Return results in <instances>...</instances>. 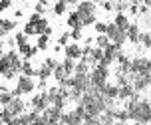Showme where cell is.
<instances>
[{"mask_svg":"<svg viewBox=\"0 0 151 125\" xmlns=\"http://www.w3.org/2000/svg\"><path fill=\"white\" fill-rule=\"evenodd\" d=\"M113 103H115L113 99H106L104 96H99L98 91L90 89V91H86V93L80 97L78 105H82V107H83L86 117H99L106 109H115Z\"/></svg>","mask_w":151,"mask_h":125,"instance_id":"cell-1","label":"cell"},{"mask_svg":"<svg viewBox=\"0 0 151 125\" xmlns=\"http://www.w3.org/2000/svg\"><path fill=\"white\" fill-rule=\"evenodd\" d=\"M125 109L129 113V121H135V123H141V125L151 123V101L149 99H141L137 91L127 99Z\"/></svg>","mask_w":151,"mask_h":125,"instance_id":"cell-2","label":"cell"},{"mask_svg":"<svg viewBox=\"0 0 151 125\" xmlns=\"http://www.w3.org/2000/svg\"><path fill=\"white\" fill-rule=\"evenodd\" d=\"M20 68H22V56L16 50L6 52L0 58V75L4 80H14L16 75L20 74Z\"/></svg>","mask_w":151,"mask_h":125,"instance_id":"cell-3","label":"cell"},{"mask_svg":"<svg viewBox=\"0 0 151 125\" xmlns=\"http://www.w3.org/2000/svg\"><path fill=\"white\" fill-rule=\"evenodd\" d=\"M76 12L80 16V20H82V26H93V24L98 22V6L90 2V0H82V2H78V8H76Z\"/></svg>","mask_w":151,"mask_h":125,"instance_id":"cell-4","label":"cell"},{"mask_svg":"<svg viewBox=\"0 0 151 125\" xmlns=\"http://www.w3.org/2000/svg\"><path fill=\"white\" fill-rule=\"evenodd\" d=\"M109 80V68H104V66H93L90 70V85L93 91H101V88L107 83Z\"/></svg>","mask_w":151,"mask_h":125,"instance_id":"cell-5","label":"cell"},{"mask_svg":"<svg viewBox=\"0 0 151 125\" xmlns=\"http://www.w3.org/2000/svg\"><path fill=\"white\" fill-rule=\"evenodd\" d=\"M24 107H26V103H24L20 97H14V99L8 103V105H4V107L0 109V121L6 125L12 117H16V115H22V113H24Z\"/></svg>","mask_w":151,"mask_h":125,"instance_id":"cell-6","label":"cell"},{"mask_svg":"<svg viewBox=\"0 0 151 125\" xmlns=\"http://www.w3.org/2000/svg\"><path fill=\"white\" fill-rule=\"evenodd\" d=\"M86 113H83L82 105H76L72 111H64L60 119V125H83Z\"/></svg>","mask_w":151,"mask_h":125,"instance_id":"cell-7","label":"cell"},{"mask_svg":"<svg viewBox=\"0 0 151 125\" xmlns=\"http://www.w3.org/2000/svg\"><path fill=\"white\" fill-rule=\"evenodd\" d=\"M36 89V81L34 78H28V75H20L18 81H16V88H14V97H20V96H26V93H32Z\"/></svg>","mask_w":151,"mask_h":125,"instance_id":"cell-8","label":"cell"},{"mask_svg":"<svg viewBox=\"0 0 151 125\" xmlns=\"http://www.w3.org/2000/svg\"><path fill=\"white\" fill-rule=\"evenodd\" d=\"M106 36H107V40L111 42V44H115L117 48H121V46L127 42V38H125V32H121L117 26L113 22H109L107 24V30H106Z\"/></svg>","mask_w":151,"mask_h":125,"instance_id":"cell-9","label":"cell"},{"mask_svg":"<svg viewBox=\"0 0 151 125\" xmlns=\"http://www.w3.org/2000/svg\"><path fill=\"white\" fill-rule=\"evenodd\" d=\"M119 50H121V48H117L115 44H109V46L106 48V50H104V60L99 62L98 66L109 68L111 64H115V58H117V54H119Z\"/></svg>","mask_w":151,"mask_h":125,"instance_id":"cell-10","label":"cell"},{"mask_svg":"<svg viewBox=\"0 0 151 125\" xmlns=\"http://www.w3.org/2000/svg\"><path fill=\"white\" fill-rule=\"evenodd\" d=\"M32 107H34V111H38V113H42V111H46L48 107H50V99H48V93L46 91H40V93H36V96L32 97Z\"/></svg>","mask_w":151,"mask_h":125,"instance_id":"cell-11","label":"cell"},{"mask_svg":"<svg viewBox=\"0 0 151 125\" xmlns=\"http://www.w3.org/2000/svg\"><path fill=\"white\" fill-rule=\"evenodd\" d=\"M62 113H64V109H58V107H54V105H50L46 111H42L40 115L48 121V125H60V119H62Z\"/></svg>","mask_w":151,"mask_h":125,"instance_id":"cell-12","label":"cell"},{"mask_svg":"<svg viewBox=\"0 0 151 125\" xmlns=\"http://www.w3.org/2000/svg\"><path fill=\"white\" fill-rule=\"evenodd\" d=\"M131 85L137 93L143 91L151 85V74H141V75H131Z\"/></svg>","mask_w":151,"mask_h":125,"instance_id":"cell-13","label":"cell"},{"mask_svg":"<svg viewBox=\"0 0 151 125\" xmlns=\"http://www.w3.org/2000/svg\"><path fill=\"white\" fill-rule=\"evenodd\" d=\"M64 54H66V58L70 60H82V46L80 44H68L64 46Z\"/></svg>","mask_w":151,"mask_h":125,"instance_id":"cell-14","label":"cell"},{"mask_svg":"<svg viewBox=\"0 0 151 125\" xmlns=\"http://www.w3.org/2000/svg\"><path fill=\"white\" fill-rule=\"evenodd\" d=\"M117 93H119V88H117L115 83H109V81H107L106 85L101 88V91H99V96H104L106 99H113V101L117 99Z\"/></svg>","mask_w":151,"mask_h":125,"instance_id":"cell-15","label":"cell"},{"mask_svg":"<svg viewBox=\"0 0 151 125\" xmlns=\"http://www.w3.org/2000/svg\"><path fill=\"white\" fill-rule=\"evenodd\" d=\"M113 24L121 30V32H125V30L131 26V20H129V16L125 12H115V18H113Z\"/></svg>","mask_w":151,"mask_h":125,"instance_id":"cell-16","label":"cell"},{"mask_svg":"<svg viewBox=\"0 0 151 125\" xmlns=\"http://www.w3.org/2000/svg\"><path fill=\"white\" fill-rule=\"evenodd\" d=\"M139 36H141V32H139V26H137V24H131V26L125 30V38H127L131 44H139Z\"/></svg>","mask_w":151,"mask_h":125,"instance_id":"cell-17","label":"cell"},{"mask_svg":"<svg viewBox=\"0 0 151 125\" xmlns=\"http://www.w3.org/2000/svg\"><path fill=\"white\" fill-rule=\"evenodd\" d=\"M16 28L14 20H8V18H0V38H4L6 34H10Z\"/></svg>","mask_w":151,"mask_h":125,"instance_id":"cell-18","label":"cell"},{"mask_svg":"<svg viewBox=\"0 0 151 125\" xmlns=\"http://www.w3.org/2000/svg\"><path fill=\"white\" fill-rule=\"evenodd\" d=\"M52 68L50 66H46V64H42L40 68H36V75L40 78V81H48L50 78H52Z\"/></svg>","mask_w":151,"mask_h":125,"instance_id":"cell-19","label":"cell"},{"mask_svg":"<svg viewBox=\"0 0 151 125\" xmlns=\"http://www.w3.org/2000/svg\"><path fill=\"white\" fill-rule=\"evenodd\" d=\"M68 28H72V30H76V28H82L83 30V26H82V20H80V16H78V12H68Z\"/></svg>","mask_w":151,"mask_h":125,"instance_id":"cell-20","label":"cell"},{"mask_svg":"<svg viewBox=\"0 0 151 125\" xmlns=\"http://www.w3.org/2000/svg\"><path fill=\"white\" fill-rule=\"evenodd\" d=\"M135 93V89H133V85L131 83H127V85H119V93H117V99H125L127 101L129 97Z\"/></svg>","mask_w":151,"mask_h":125,"instance_id":"cell-21","label":"cell"},{"mask_svg":"<svg viewBox=\"0 0 151 125\" xmlns=\"http://www.w3.org/2000/svg\"><path fill=\"white\" fill-rule=\"evenodd\" d=\"M20 75H28V78H34V75H36V68L30 64V60H24V62H22Z\"/></svg>","mask_w":151,"mask_h":125,"instance_id":"cell-22","label":"cell"},{"mask_svg":"<svg viewBox=\"0 0 151 125\" xmlns=\"http://www.w3.org/2000/svg\"><path fill=\"white\" fill-rule=\"evenodd\" d=\"M52 78H54L56 81H58V83H60V81H64L66 78H70V75L66 74V70L62 68V64H58V66L54 68V72H52Z\"/></svg>","mask_w":151,"mask_h":125,"instance_id":"cell-23","label":"cell"},{"mask_svg":"<svg viewBox=\"0 0 151 125\" xmlns=\"http://www.w3.org/2000/svg\"><path fill=\"white\" fill-rule=\"evenodd\" d=\"M113 111H115V109H106L101 115H99V121H101V125H113V121H115V117H113Z\"/></svg>","mask_w":151,"mask_h":125,"instance_id":"cell-24","label":"cell"},{"mask_svg":"<svg viewBox=\"0 0 151 125\" xmlns=\"http://www.w3.org/2000/svg\"><path fill=\"white\" fill-rule=\"evenodd\" d=\"M93 44H96V48H99V50H106L111 42L107 40L106 34H98V36H96V40H93Z\"/></svg>","mask_w":151,"mask_h":125,"instance_id":"cell-25","label":"cell"},{"mask_svg":"<svg viewBox=\"0 0 151 125\" xmlns=\"http://www.w3.org/2000/svg\"><path fill=\"white\" fill-rule=\"evenodd\" d=\"M90 64L86 62V60H80L78 64H76V68H74V74H90Z\"/></svg>","mask_w":151,"mask_h":125,"instance_id":"cell-26","label":"cell"},{"mask_svg":"<svg viewBox=\"0 0 151 125\" xmlns=\"http://www.w3.org/2000/svg\"><path fill=\"white\" fill-rule=\"evenodd\" d=\"M68 12V4H66V0H58L56 4H54V14L56 16H64Z\"/></svg>","mask_w":151,"mask_h":125,"instance_id":"cell-27","label":"cell"},{"mask_svg":"<svg viewBox=\"0 0 151 125\" xmlns=\"http://www.w3.org/2000/svg\"><path fill=\"white\" fill-rule=\"evenodd\" d=\"M113 117H115V121L127 123V121H129V113H127V109L123 107V109H115V111H113Z\"/></svg>","mask_w":151,"mask_h":125,"instance_id":"cell-28","label":"cell"},{"mask_svg":"<svg viewBox=\"0 0 151 125\" xmlns=\"http://www.w3.org/2000/svg\"><path fill=\"white\" fill-rule=\"evenodd\" d=\"M48 46H50V36H38V40H36V48H38V52L40 50H48Z\"/></svg>","mask_w":151,"mask_h":125,"instance_id":"cell-29","label":"cell"},{"mask_svg":"<svg viewBox=\"0 0 151 125\" xmlns=\"http://www.w3.org/2000/svg\"><path fill=\"white\" fill-rule=\"evenodd\" d=\"M12 99H14V93H12V91H8V89L0 91V105H2V107H4V105H8Z\"/></svg>","mask_w":151,"mask_h":125,"instance_id":"cell-30","label":"cell"},{"mask_svg":"<svg viewBox=\"0 0 151 125\" xmlns=\"http://www.w3.org/2000/svg\"><path fill=\"white\" fill-rule=\"evenodd\" d=\"M139 44L151 50V32H141V36H139Z\"/></svg>","mask_w":151,"mask_h":125,"instance_id":"cell-31","label":"cell"},{"mask_svg":"<svg viewBox=\"0 0 151 125\" xmlns=\"http://www.w3.org/2000/svg\"><path fill=\"white\" fill-rule=\"evenodd\" d=\"M62 68L66 70V74H68V75H72V74H74V68H76V62H74V60H70V58H64Z\"/></svg>","mask_w":151,"mask_h":125,"instance_id":"cell-32","label":"cell"},{"mask_svg":"<svg viewBox=\"0 0 151 125\" xmlns=\"http://www.w3.org/2000/svg\"><path fill=\"white\" fill-rule=\"evenodd\" d=\"M70 38H72V40H76V42H80V40L83 38V30H82V28L72 30V32H70Z\"/></svg>","mask_w":151,"mask_h":125,"instance_id":"cell-33","label":"cell"},{"mask_svg":"<svg viewBox=\"0 0 151 125\" xmlns=\"http://www.w3.org/2000/svg\"><path fill=\"white\" fill-rule=\"evenodd\" d=\"M26 36H36V28H34V24L32 22H26V26H24V30H22Z\"/></svg>","mask_w":151,"mask_h":125,"instance_id":"cell-34","label":"cell"},{"mask_svg":"<svg viewBox=\"0 0 151 125\" xmlns=\"http://www.w3.org/2000/svg\"><path fill=\"white\" fill-rule=\"evenodd\" d=\"M93 30H96V34H106L107 24L106 22H96V24H93Z\"/></svg>","mask_w":151,"mask_h":125,"instance_id":"cell-35","label":"cell"},{"mask_svg":"<svg viewBox=\"0 0 151 125\" xmlns=\"http://www.w3.org/2000/svg\"><path fill=\"white\" fill-rule=\"evenodd\" d=\"M14 42H16V46L26 44V42H28V36H26L24 32H18V34H16V38H14Z\"/></svg>","mask_w":151,"mask_h":125,"instance_id":"cell-36","label":"cell"},{"mask_svg":"<svg viewBox=\"0 0 151 125\" xmlns=\"http://www.w3.org/2000/svg\"><path fill=\"white\" fill-rule=\"evenodd\" d=\"M83 125H101V121H99V117H86Z\"/></svg>","mask_w":151,"mask_h":125,"instance_id":"cell-37","label":"cell"},{"mask_svg":"<svg viewBox=\"0 0 151 125\" xmlns=\"http://www.w3.org/2000/svg\"><path fill=\"white\" fill-rule=\"evenodd\" d=\"M68 40H70V32H66V34H62L60 36V40H58V46H68Z\"/></svg>","mask_w":151,"mask_h":125,"instance_id":"cell-38","label":"cell"},{"mask_svg":"<svg viewBox=\"0 0 151 125\" xmlns=\"http://www.w3.org/2000/svg\"><path fill=\"white\" fill-rule=\"evenodd\" d=\"M99 4H101L104 10H107V12H111V10H113V2H111V0H101Z\"/></svg>","mask_w":151,"mask_h":125,"instance_id":"cell-39","label":"cell"},{"mask_svg":"<svg viewBox=\"0 0 151 125\" xmlns=\"http://www.w3.org/2000/svg\"><path fill=\"white\" fill-rule=\"evenodd\" d=\"M12 6V0H0V12H4Z\"/></svg>","mask_w":151,"mask_h":125,"instance_id":"cell-40","label":"cell"},{"mask_svg":"<svg viewBox=\"0 0 151 125\" xmlns=\"http://www.w3.org/2000/svg\"><path fill=\"white\" fill-rule=\"evenodd\" d=\"M44 10H46V0H40L36 4V14H42Z\"/></svg>","mask_w":151,"mask_h":125,"instance_id":"cell-41","label":"cell"},{"mask_svg":"<svg viewBox=\"0 0 151 125\" xmlns=\"http://www.w3.org/2000/svg\"><path fill=\"white\" fill-rule=\"evenodd\" d=\"M44 64H46V66H50V68H52V70H54V68H56V66H58V62H56V60H54V58H46V60H44Z\"/></svg>","mask_w":151,"mask_h":125,"instance_id":"cell-42","label":"cell"},{"mask_svg":"<svg viewBox=\"0 0 151 125\" xmlns=\"http://www.w3.org/2000/svg\"><path fill=\"white\" fill-rule=\"evenodd\" d=\"M6 125H22V121H20V115H16V117H12L10 121H8Z\"/></svg>","mask_w":151,"mask_h":125,"instance_id":"cell-43","label":"cell"},{"mask_svg":"<svg viewBox=\"0 0 151 125\" xmlns=\"http://www.w3.org/2000/svg\"><path fill=\"white\" fill-rule=\"evenodd\" d=\"M32 125H48V121H46V119L42 117V115H38V119H36V121H34Z\"/></svg>","mask_w":151,"mask_h":125,"instance_id":"cell-44","label":"cell"},{"mask_svg":"<svg viewBox=\"0 0 151 125\" xmlns=\"http://www.w3.org/2000/svg\"><path fill=\"white\" fill-rule=\"evenodd\" d=\"M66 4H68V6L70 4H78V0H66Z\"/></svg>","mask_w":151,"mask_h":125,"instance_id":"cell-45","label":"cell"},{"mask_svg":"<svg viewBox=\"0 0 151 125\" xmlns=\"http://www.w3.org/2000/svg\"><path fill=\"white\" fill-rule=\"evenodd\" d=\"M113 125H125V123H121V121H113Z\"/></svg>","mask_w":151,"mask_h":125,"instance_id":"cell-46","label":"cell"},{"mask_svg":"<svg viewBox=\"0 0 151 125\" xmlns=\"http://www.w3.org/2000/svg\"><path fill=\"white\" fill-rule=\"evenodd\" d=\"M2 56H4V50H2V46H0V58H2Z\"/></svg>","mask_w":151,"mask_h":125,"instance_id":"cell-47","label":"cell"},{"mask_svg":"<svg viewBox=\"0 0 151 125\" xmlns=\"http://www.w3.org/2000/svg\"><path fill=\"white\" fill-rule=\"evenodd\" d=\"M90 2H93V4H98V2H101V0H90Z\"/></svg>","mask_w":151,"mask_h":125,"instance_id":"cell-48","label":"cell"},{"mask_svg":"<svg viewBox=\"0 0 151 125\" xmlns=\"http://www.w3.org/2000/svg\"><path fill=\"white\" fill-rule=\"evenodd\" d=\"M133 125H141V123H135V121H133Z\"/></svg>","mask_w":151,"mask_h":125,"instance_id":"cell-49","label":"cell"},{"mask_svg":"<svg viewBox=\"0 0 151 125\" xmlns=\"http://www.w3.org/2000/svg\"><path fill=\"white\" fill-rule=\"evenodd\" d=\"M0 125H4V123H2V121H0Z\"/></svg>","mask_w":151,"mask_h":125,"instance_id":"cell-50","label":"cell"},{"mask_svg":"<svg viewBox=\"0 0 151 125\" xmlns=\"http://www.w3.org/2000/svg\"><path fill=\"white\" fill-rule=\"evenodd\" d=\"M111 2H115V0H111Z\"/></svg>","mask_w":151,"mask_h":125,"instance_id":"cell-51","label":"cell"},{"mask_svg":"<svg viewBox=\"0 0 151 125\" xmlns=\"http://www.w3.org/2000/svg\"><path fill=\"white\" fill-rule=\"evenodd\" d=\"M149 101H151V97H149Z\"/></svg>","mask_w":151,"mask_h":125,"instance_id":"cell-52","label":"cell"},{"mask_svg":"<svg viewBox=\"0 0 151 125\" xmlns=\"http://www.w3.org/2000/svg\"><path fill=\"white\" fill-rule=\"evenodd\" d=\"M22 2H24V0H22Z\"/></svg>","mask_w":151,"mask_h":125,"instance_id":"cell-53","label":"cell"}]
</instances>
